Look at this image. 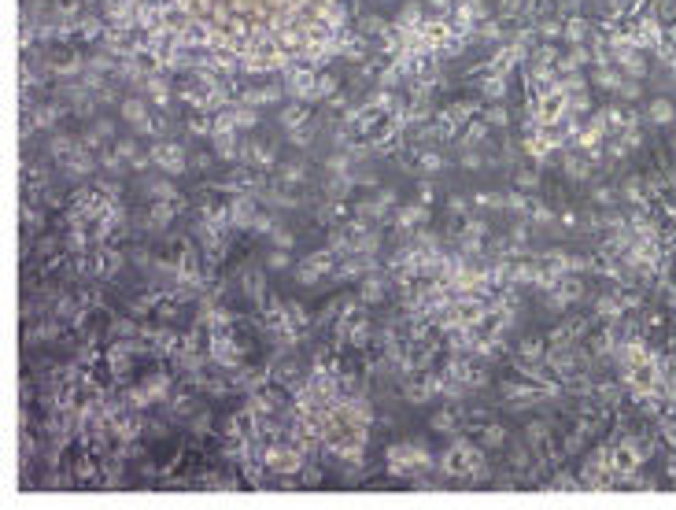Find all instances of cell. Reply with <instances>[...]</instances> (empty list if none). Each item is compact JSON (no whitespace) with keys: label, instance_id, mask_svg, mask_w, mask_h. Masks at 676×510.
<instances>
[{"label":"cell","instance_id":"3","mask_svg":"<svg viewBox=\"0 0 676 510\" xmlns=\"http://www.w3.org/2000/svg\"><path fill=\"white\" fill-rule=\"evenodd\" d=\"M425 219H429V215H425V203H414V208H403L400 215H395V222H400L403 230H414V226H422Z\"/></svg>","mask_w":676,"mask_h":510},{"label":"cell","instance_id":"9","mask_svg":"<svg viewBox=\"0 0 676 510\" xmlns=\"http://www.w3.org/2000/svg\"><path fill=\"white\" fill-rule=\"evenodd\" d=\"M514 185L525 189V192H532L536 185H540V174H536V170H518V174H514Z\"/></svg>","mask_w":676,"mask_h":510},{"label":"cell","instance_id":"4","mask_svg":"<svg viewBox=\"0 0 676 510\" xmlns=\"http://www.w3.org/2000/svg\"><path fill=\"white\" fill-rule=\"evenodd\" d=\"M281 126H285V129L307 126V107H303V104H288L285 111H281Z\"/></svg>","mask_w":676,"mask_h":510},{"label":"cell","instance_id":"13","mask_svg":"<svg viewBox=\"0 0 676 510\" xmlns=\"http://www.w3.org/2000/svg\"><path fill=\"white\" fill-rule=\"evenodd\" d=\"M480 89H485V96H491V100H499V96L507 93V82H503V78H485Z\"/></svg>","mask_w":676,"mask_h":510},{"label":"cell","instance_id":"2","mask_svg":"<svg viewBox=\"0 0 676 510\" xmlns=\"http://www.w3.org/2000/svg\"><path fill=\"white\" fill-rule=\"evenodd\" d=\"M122 118L126 122H133L141 134H152V118H148V107L144 100H137V96H130V100H122Z\"/></svg>","mask_w":676,"mask_h":510},{"label":"cell","instance_id":"20","mask_svg":"<svg viewBox=\"0 0 676 510\" xmlns=\"http://www.w3.org/2000/svg\"><path fill=\"white\" fill-rule=\"evenodd\" d=\"M451 211H458V215H466V203L458 200V197H451Z\"/></svg>","mask_w":676,"mask_h":510},{"label":"cell","instance_id":"18","mask_svg":"<svg viewBox=\"0 0 676 510\" xmlns=\"http://www.w3.org/2000/svg\"><path fill=\"white\" fill-rule=\"evenodd\" d=\"M558 34H562L558 23H540V37H558Z\"/></svg>","mask_w":676,"mask_h":510},{"label":"cell","instance_id":"10","mask_svg":"<svg viewBox=\"0 0 676 510\" xmlns=\"http://www.w3.org/2000/svg\"><path fill=\"white\" fill-rule=\"evenodd\" d=\"M281 178L288 181V185H296V181H307V167H303V163H288V167L281 170Z\"/></svg>","mask_w":676,"mask_h":510},{"label":"cell","instance_id":"17","mask_svg":"<svg viewBox=\"0 0 676 510\" xmlns=\"http://www.w3.org/2000/svg\"><path fill=\"white\" fill-rule=\"evenodd\" d=\"M543 440H547V429H543V426H529V444H536V448H540Z\"/></svg>","mask_w":676,"mask_h":510},{"label":"cell","instance_id":"14","mask_svg":"<svg viewBox=\"0 0 676 510\" xmlns=\"http://www.w3.org/2000/svg\"><path fill=\"white\" fill-rule=\"evenodd\" d=\"M252 156H255V159H252L255 167H263V170H266V167H274V152H270V148H263V145H259V148H252Z\"/></svg>","mask_w":676,"mask_h":510},{"label":"cell","instance_id":"16","mask_svg":"<svg viewBox=\"0 0 676 510\" xmlns=\"http://www.w3.org/2000/svg\"><path fill=\"white\" fill-rule=\"evenodd\" d=\"M485 122L488 126H507V111H503V107H491V111L485 115Z\"/></svg>","mask_w":676,"mask_h":510},{"label":"cell","instance_id":"8","mask_svg":"<svg viewBox=\"0 0 676 510\" xmlns=\"http://www.w3.org/2000/svg\"><path fill=\"white\" fill-rule=\"evenodd\" d=\"M521 359H543V336H529V340H521Z\"/></svg>","mask_w":676,"mask_h":510},{"label":"cell","instance_id":"6","mask_svg":"<svg viewBox=\"0 0 676 510\" xmlns=\"http://www.w3.org/2000/svg\"><path fill=\"white\" fill-rule=\"evenodd\" d=\"M148 197H152V200H170V203H178V189L170 185V181H152V185H148Z\"/></svg>","mask_w":676,"mask_h":510},{"label":"cell","instance_id":"15","mask_svg":"<svg viewBox=\"0 0 676 510\" xmlns=\"http://www.w3.org/2000/svg\"><path fill=\"white\" fill-rule=\"evenodd\" d=\"M270 241H274V248H292V233H285V230H270Z\"/></svg>","mask_w":676,"mask_h":510},{"label":"cell","instance_id":"12","mask_svg":"<svg viewBox=\"0 0 676 510\" xmlns=\"http://www.w3.org/2000/svg\"><path fill=\"white\" fill-rule=\"evenodd\" d=\"M285 266H288V248H274L266 255V270H285Z\"/></svg>","mask_w":676,"mask_h":510},{"label":"cell","instance_id":"7","mask_svg":"<svg viewBox=\"0 0 676 510\" xmlns=\"http://www.w3.org/2000/svg\"><path fill=\"white\" fill-rule=\"evenodd\" d=\"M480 437H485V448H499L507 440V429L503 426H480Z\"/></svg>","mask_w":676,"mask_h":510},{"label":"cell","instance_id":"19","mask_svg":"<svg viewBox=\"0 0 676 510\" xmlns=\"http://www.w3.org/2000/svg\"><path fill=\"white\" fill-rule=\"evenodd\" d=\"M429 200H433V185H429V181H425V185H422V192H417V203H429Z\"/></svg>","mask_w":676,"mask_h":510},{"label":"cell","instance_id":"5","mask_svg":"<svg viewBox=\"0 0 676 510\" xmlns=\"http://www.w3.org/2000/svg\"><path fill=\"white\" fill-rule=\"evenodd\" d=\"M417 167H422L425 174H436V170H444V156H440L436 148H429V152H422V156H417Z\"/></svg>","mask_w":676,"mask_h":510},{"label":"cell","instance_id":"11","mask_svg":"<svg viewBox=\"0 0 676 510\" xmlns=\"http://www.w3.org/2000/svg\"><path fill=\"white\" fill-rule=\"evenodd\" d=\"M314 96H337V78H332V74H321L314 82Z\"/></svg>","mask_w":676,"mask_h":510},{"label":"cell","instance_id":"1","mask_svg":"<svg viewBox=\"0 0 676 510\" xmlns=\"http://www.w3.org/2000/svg\"><path fill=\"white\" fill-rule=\"evenodd\" d=\"M152 159L159 170H167V174H181V170L189 167L185 163V148L181 145H163V148H152Z\"/></svg>","mask_w":676,"mask_h":510}]
</instances>
